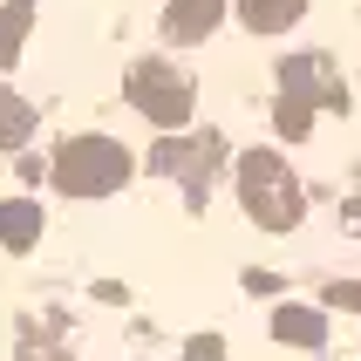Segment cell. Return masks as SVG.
Returning a JSON list of instances; mask_svg holds the SVG:
<instances>
[{
	"label": "cell",
	"instance_id": "52a82bcc",
	"mask_svg": "<svg viewBox=\"0 0 361 361\" xmlns=\"http://www.w3.org/2000/svg\"><path fill=\"white\" fill-rule=\"evenodd\" d=\"M35 239H41V212H35L27 198H7V204H0V245L27 252Z\"/></svg>",
	"mask_w": 361,
	"mask_h": 361
},
{
	"label": "cell",
	"instance_id": "ba28073f",
	"mask_svg": "<svg viewBox=\"0 0 361 361\" xmlns=\"http://www.w3.org/2000/svg\"><path fill=\"white\" fill-rule=\"evenodd\" d=\"M273 334L293 341V348H321L327 341V321H321V314H307V307H280V314H273Z\"/></svg>",
	"mask_w": 361,
	"mask_h": 361
},
{
	"label": "cell",
	"instance_id": "6da1fadb",
	"mask_svg": "<svg viewBox=\"0 0 361 361\" xmlns=\"http://www.w3.org/2000/svg\"><path fill=\"white\" fill-rule=\"evenodd\" d=\"M239 204L252 212V225H266V232H293L300 212H307L293 171H286L273 150H245L239 157Z\"/></svg>",
	"mask_w": 361,
	"mask_h": 361
},
{
	"label": "cell",
	"instance_id": "9c48e42d",
	"mask_svg": "<svg viewBox=\"0 0 361 361\" xmlns=\"http://www.w3.org/2000/svg\"><path fill=\"white\" fill-rule=\"evenodd\" d=\"M157 164H164V171H184V178H198L204 164H219V143H184V137H164Z\"/></svg>",
	"mask_w": 361,
	"mask_h": 361
},
{
	"label": "cell",
	"instance_id": "8992f818",
	"mask_svg": "<svg viewBox=\"0 0 361 361\" xmlns=\"http://www.w3.org/2000/svg\"><path fill=\"white\" fill-rule=\"evenodd\" d=\"M307 0H239V20L252 27V35H280V27H293L300 20Z\"/></svg>",
	"mask_w": 361,
	"mask_h": 361
},
{
	"label": "cell",
	"instance_id": "5b68a950",
	"mask_svg": "<svg viewBox=\"0 0 361 361\" xmlns=\"http://www.w3.org/2000/svg\"><path fill=\"white\" fill-rule=\"evenodd\" d=\"M219 20H225V0H171V7H164V35L191 48V41H204Z\"/></svg>",
	"mask_w": 361,
	"mask_h": 361
},
{
	"label": "cell",
	"instance_id": "7a4b0ae2",
	"mask_svg": "<svg viewBox=\"0 0 361 361\" xmlns=\"http://www.w3.org/2000/svg\"><path fill=\"white\" fill-rule=\"evenodd\" d=\"M130 178V150L116 137H68L55 150V184L68 198H102Z\"/></svg>",
	"mask_w": 361,
	"mask_h": 361
},
{
	"label": "cell",
	"instance_id": "8fae6325",
	"mask_svg": "<svg viewBox=\"0 0 361 361\" xmlns=\"http://www.w3.org/2000/svg\"><path fill=\"white\" fill-rule=\"evenodd\" d=\"M27 130H35V109L14 102V89H0V143H20Z\"/></svg>",
	"mask_w": 361,
	"mask_h": 361
},
{
	"label": "cell",
	"instance_id": "7c38bea8",
	"mask_svg": "<svg viewBox=\"0 0 361 361\" xmlns=\"http://www.w3.org/2000/svg\"><path fill=\"white\" fill-rule=\"evenodd\" d=\"M178 361H225V348H219V334H198V341L184 348Z\"/></svg>",
	"mask_w": 361,
	"mask_h": 361
},
{
	"label": "cell",
	"instance_id": "277c9868",
	"mask_svg": "<svg viewBox=\"0 0 361 361\" xmlns=\"http://www.w3.org/2000/svg\"><path fill=\"white\" fill-rule=\"evenodd\" d=\"M321 61L300 55V61H286L280 82H286V96H280V137H307V123H314V96H321Z\"/></svg>",
	"mask_w": 361,
	"mask_h": 361
},
{
	"label": "cell",
	"instance_id": "30bf717a",
	"mask_svg": "<svg viewBox=\"0 0 361 361\" xmlns=\"http://www.w3.org/2000/svg\"><path fill=\"white\" fill-rule=\"evenodd\" d=\"M27 14H35V0H7V7H0V68H14V61H20Z\"/></svg>",
	"mask_w": 361,
	"mask_h": 361
},
{
	"label": "cell",
	"instance_id": "3957f363",
	"mask_svg": "<svg viewBox=\"0 0 361 361\" xmlns=\"http://www.w3.org/2000/svg\"><path fill=\"white\" fill-rule=\"evenodd\" d=\"M130 102H137L157 130H178V123L191 116V75L171 68V61H137V68H130Z\"/></svg>",
	"mask_w": 361,
	"mask_h": 361
}]
</instances>
